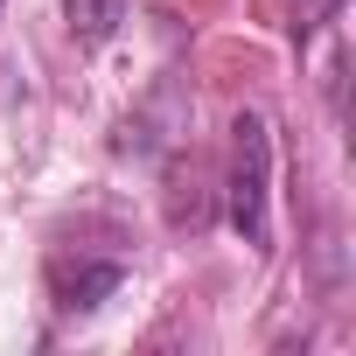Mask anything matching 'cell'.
Returning <instances> with one entry per match:
<instances>
[{
  "mask_svg": "<svg viewBox=\"0 0 356 356\" xmlns=\"http://www.w3.org/2000/svg\"><path fill=\"white\" fill-rule=\"evenodd\" d=\"M273 182V126L259 112H238L231 119V189H224V210H231V231L252 245V252H273V224H266V189Z\"/></svg>",
  "mask_w": 356,
  "mask_h": 356,
  "instance_id": "6da1fadb",
  "label": "cell"
},
{
  "mask_svg": "<svg viewBox=\"0 0 356 356\" xmlns=\"http://www.w3.org/2000/svg\"><path fill=\"white\" fill-rule=\"evenodd\" d=\"M119 280H126V273H119L112 259H98V266H77V273H70V266H56V300H63L70 314H91L105 293H119Z\"/></svg>",
  "mask_w": 356,
  "mask_h": 356,
  "instance_id": "7a4b0ae2",
  "label": "cell"
},
{
  "mask_svg": "<svg viewBox=\"0 0 356 356\" xmlns=\"http://www.w3.org/2000/svg\"><path fill=\"white\" fill-rule=\"evenodd\" d=\"M63 15H70V35H77L84 49H98V42H112V35H119L126 0H63Z\"/></svg>",
  "mask_w": 356,
  "mask_h": 356,
  "instance_id": "3957f363",
  "label": "cell"
},
{
  "mask_svg": "<svg viewBox=\"0 0 356 356\" xmlns=\"http://www.w3.org/2000/svg\"><path fill=\"white\" fill-rule=\"evenodd\" d=\"M335 8H342V0H293V35H314Z\"/></svg>",
  "mask_w": 356,
  "mask_h": 356,
  "instance_id": "277c9868",
  "label": "cell"
}]
</instances>
